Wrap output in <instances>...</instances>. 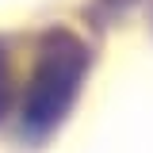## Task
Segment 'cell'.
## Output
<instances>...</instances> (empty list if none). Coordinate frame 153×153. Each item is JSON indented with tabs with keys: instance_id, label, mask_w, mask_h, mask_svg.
Returning a JSON list of instances; mask_svg holds the SVG:
<instances>
[{
	"instance_id": "obj_2",
	"label": "cell",
	"mask_w": 153,
	"mask_h": 153,
	"mask_svg": "<svg viewBox=\"0 0 153 153\" xmlns=\"http://www.w3.org/2000/svg\"><path fill=\"white\" fill-rule=\"evenodd\" d=\"M8 100H12V65H8V54L0 46V115L8 111Z\"/></svg>"
},
{
	"instance_id": "obj_1",
	"label": "cell",
	"mask_w": 153,
	"mask_h": 153,
	"mask_svg": "<svg viewBox=\"0 0 153 153\" xmlns=\"http://www.w3.org/2000/svg\"><path fill=\"white\" fill-rule=\"evenodd\" d=\"M88 54L73 35L57 31L42 42L35 61V76H31V92H27V111H23V126L31 138L54 130L61 123V115L69 111L80 76H84Z\"/></svg>"
}]
</instances>
